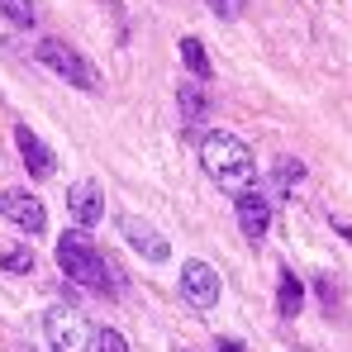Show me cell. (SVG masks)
Listing matches in <instances>:
<instances>
[{
	"instance_id": "cell-2",
	"label": "cell",
	"mask_w": 352,
	"mask_h": 352,
	"mask_svg": "<svg viewBox=\"0 0 352 352\" xmlns=\"http://www.w3.org/2000/svg\"><path fill=\"white\" fill-rule=\"evenodd\" d=\"M58 267L67 272V281L86 286V291H100V295H124V276L119 267L91 243L86 234H62L58 238Z\"/></svg>"
},
{
	"instance_id": "cell-18",
	"label": "cell",
	"mask_w": 352,
	"mask_h": 352,
	"mask_svg": "<svg viewBox=\"0 0 352 352\" xmlns=\"http://www.w3.org/2000/svg\"><path fill=\"white\" fill-rule=\"evenodd\" d=\"M205 5H210V10H214V14H219V19H238V14H243V5H248V0H205Z\"/></svg>"
},
{
	"instance_id": "cell-11",
	"label": "cell",
	"mask_w": 352,
	"mask_h": 352,
	"mask_svg": "<svg viewBox=\"0 0 352 352\" xmlns=\"http://www.w3.org/2000/svg\"><path fill=\"white\" fill-rule=\"evenodd\" d=\"M300 305H305V286H300V276H295V272H281V281H276V309H281V319H295Z\"/></svg>"
},
{
	"instance_id": "cell-3",
	"label": "cell",
	"mask_w": 352,
	"mask_h": 352,
	"mask_svg": "<svg viewBox=\"0 0 352 352\" xmlns=\"http://www.w3.org/2000/svg\"><path fill=\"white\" fill-rule=\"evenodd\" d=\"M43 338H48L53 352H86L96 343V329H91V319L76 305H53L43 314Z\"/></svg>"
},
{
	"instance_id": "cell-17",
	"label": "cell",
	"mask_w": 352,
	"mask_h": 352,
	"mask_svg": "<svg viewBox=\"0 0 352 352\" xmlns=\"http://www.w3.org/2000/svg\"><path fill=\"white\" fill-rule=\"evenodd\" d=\"M96 352H129V343H124L119 329H100L96 333Z\"/></svg>"
},
{
	"instance_id": "cell-5",
	"label": "cell",
	"mask_w": 352,
	"mask_h": 352,
	"mask_svg": "<svg viewBox=\"0 0 352 352\" xmlns=\"http://www.w3.org/2000/svg\"><path fill=\"white\" fill-rule=\"evenodd\" d=\"M219 291H224V281H219V272H214L210 262L190 257V262L181 267V295H186V305L214 309V305H219Z\"/></svg>"
},
{
	"instance_id": "cell-1",
	"label": "cell",
	"mask_w": 352,
	"mask_h": 352,
	"mask_svg": "<svg viewBox=\"0 0 352 352\" xmlns=\"http://www.w3.org/2000/svg\"><path fill=\"white\" fill-rule=\"evenodd\" d=\"M195 143H200V167L219 181V190L243 195V190L257 186V162H252V148H248L243 138L214 129V133H200Z\"/></svg>"
},
{
	"instance_id": "cell-4",
	"label": "cell",
	"mask_w": 352,
	"mask_h": 352,
	"mask_svg": "<svg viewBox=\"0 0 352 352\" xmlns=\"http://www.w3.org/2000/svg\"><path fill=\"white\" fill-rule=\"evenodd\" d=\"M38 62L62 76L67 86H81V91H96L100 86V72H96V62H86V53H76L72 43H62V38H43L38 43Z\"/></svg>"
},
{
	"instance_id": "cell-12",
	"label": "cell",
	"mask_w": 352,
	"mask_h": 352,
	"mask_svg": "<svg viewBox=\"0 0 352 352\" xmlns=\"http://www.w3.org/2000/svg\"><path fill=\"white\" fill-rule=\"evenodd\" d=\"M181 62H186V72L195 76V81H210V53H205V43L200 38H181Z\"/></svg>"
},
{
	"instance_id": "cell-19",
	"label": "cell",
	"mask_w": 352,
	"mask_h": 352,
	"mask_svg": "<svg viewBox=\"0 0 352 352\" xmlns=\"http://www.w3.org/2000/svg\"><path fill=\"white\" fill-rule=\"evenodd\" d=\"M181 352H190V348H181Z\"/></svg>"
},
{
	"instance_id": "cell-13",
	"label": "cell",
	"mask_w": 352,
	"mask_h": 352,
	"mask_svg": "<svg viewBox=\"0 0 352 352\" xmlns=\"http://www.w3.org/2000/svg\"><path fill=\"white\" fill-rule=\"evenodd\" d=\"M300 181H305V162H295V157H281V162L272 167V186H276L281 195H291Z\"/></svg>"
},
{
	"instance_id": "cell-14",
	"label": "cell",
	"mask_w": 352,
	"mask_h": 352,
	"mask_svg": "<svg viewBox=\"0 0 352 352\" xmlns=\"http://www.w3.org/2000/svg\"><path fill=\"white\" fill-rule=\"evenodd\" d=\"M176 100H181V115H186V119H205V110H210V100H205L200 86H181Z\"/></svg>"
},
{
	"instance_id": "cell-7",
	"label": "cell",
	"mask_w": 352,
	"mask_h": 352,
	"mask_svg": "<svg viewBox=\"0 0 352 352\" xmlns=\"http://www.w3.org/2000/svg\"><path fill=\"white\" fill-rule=\"evenodd\" d=\"M0 214H5L14 229H24V234H43V229H48V210H43V200L29 195V190H0Z\"/></svg>"
},
{
	"instance_id": "cell-9",
	"label": "cell",
	"mask_w": 352,
	"mask_h": 352,
	"mask_svg": "<svg viewBox=\"0 0 352 352\" xmlns=\"http://www.w3.org/2000/svg\"><path fill=\"white\" fill-rule=\"evenodd\" d=\"M119 234L129 238V243H133L148 262H167V257H172V243L157 234L148 219H138V214H119Z\"/></svg>"
},
{
	"instance_id": "cell-15",
	"label": "cell",
	"mask_w": 352,
	"mask_h": 352,
	"mask_svg": "<svg viewBox=\"0 0 352 352\" xmlns=\"http://www.w3.org/2000/svg\"><path fill=\"white\" fill-rule=\"evenodd\" d=\"M0 14H5L14 29H29V24H34V5H29V0H0Z\"/></svg>"
},
{
	"instance_id": "cell-16",
	"label": "cell",
	"mask_w": 352,
	"mask_h": 352,
	"mask_svg": "<svg viewBox=\"0 0 352 352\" xmlns=\"http://www.w3.org/2000/svg\"><path fill=\"white\" fill-rule=\"evenodd\" d=\"M0 267L14 272V276H24V272H34V252H29V248H10V252L0 257Z\"/></svg>"
},
{
	"instance_id": "cell-10",
	"label": "cell",
	"mask_w": 352,
	"mask_h": 352,
	"mask_svg": "<svg viewBox=\"0 0 352 352\" xmlns=\"http://www.w3.org/2000/svg\"><path fill=\"white\" fill-rule=\"evenodd\" d=\"M14 143H19V157H24V167H29V176H53V167H58V157H53V148L29 129V124H19L14 129Z\"/></svg>"
},
{
	"instance_id": "cell-8",
	"label": "cell",
	"mask_w": 352,
	"mask_h": 352,
	"mask_svg": "<svg viewBox=\"0 0 352 352\" xmlns=\"http://www.w3.org/2000/svg\"><path fill=\"white\" fill-rule=\"evenodd\" d=\"M234 205H238V229H243V238H248V243H262L267 229H272V205H267V195L252 186V190L234 195Z\"/></svg>"
},
{
	"instance_id": "cell-6",
	"label": "cell",
	"mask_w": 352,
	"mask_h": 352,
	"mask_svg": "<svg viewBox=\"0 0 352 352\" xmlns=\"http://www.w3.org/2000/svg\"><path fill=\"white\" fill-rule=\"evenodd\" d=\"M67 214L76 219V229H91V224L105 219V190H100L96 176H81V181L67 186Z\"/></svg>"
}]
</instances>
